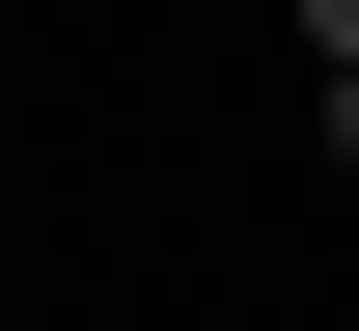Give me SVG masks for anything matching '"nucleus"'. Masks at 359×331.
<instances>
[{
  "instance_id": "1",
  "label": "nucleus",
  "mask_w": 359,
  "mask_h": 331,
  "mask_svg": "<svg viewBox=\"0 0 359 331\" xmlns=\"http://www.w3.org/2000/svg\"><path fill=\"white\" fill-rule=\"evenodd\" d=\"M332 166H359V55H332Z\"/></svg>"
},
{
  "instance_id": "2",
  "label": "nucleus",
  "mask_w": 359,
  "mask_h": 331,
  "mask_svg": "<svg viewBox=\"0 0 359 331\" xmlns=\"http://www.w3.org/2000/svg\"><path fill=\"white\" fill-rule=\"evenodd\" d=\"M304 28H332V55H359V0H304Z\"/></svg>"
}]
</instances>
